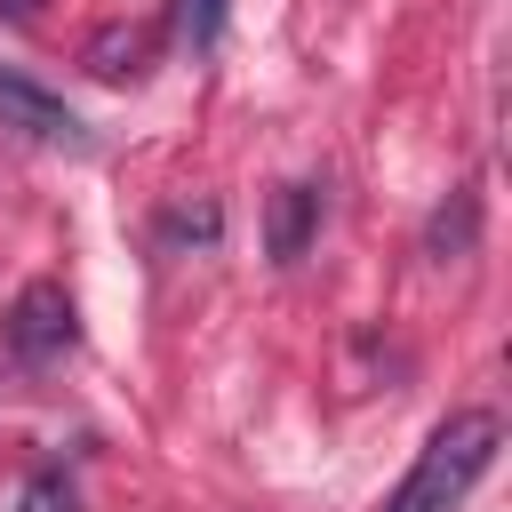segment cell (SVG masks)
<instances>
[{"label":"cell","mask_w":512,"mask_h":512,"mask_svg":"<svg viewBox=\"0 0 512 512\" xmlns=\"http://www.w3.org/2000/svg\"><path fill=\"white\" fill-rule=\"evenodd\" d=\"M224 32V0H176V40L184 48H208Z\"/></svg>","instance_id":"52a82bcc"},{"label":"cell","mask_w":512,"mask_h":512,"mask_svg":"<svg viewBox=\"0 0 512 512\" xmlns=\"http://www.w3.org/2000/svg\"><path fill=\"white\" fill-rule=\"evenodd\" d=\"M88 72H96V80H136V72H144V32H136V24H104V32L88 40Z\"/></svg>","instance_id":"5b68a950"},{"label":"cell","mask_w":512,"mask_h":512,"mask_svg":"<svg viewBox=\"0 0 512 512\" xmlns=\"http://www.w3.org/2000/svg\"><path fill=\"white\" fill-rule=\"evenodd\" d=\"M496 448H504V416H496V408H456V416H440L432 440L416 448L408 480L384 496V512H456V504L480 488V472L496 464Z\"/></svg>","instance_id":"6da1fadb"},{"label":"cell","mask_w":512,"mask_h":512,"mask_svg":"<svg viewBox=\"0 0 512 512\" xmlns=\"http://www.w3.org/2000/svg\"><path fill=\"white\" fill-rule=\"evenodd\" d=\"M0 128H24L32 144H88V128H80V112L64 104V96H48V88H32L24 72H0Z\"/></svg>","instance_id":"3957f363"},{"label":"cell","mask_w":512,"mask_h":512,"mask_svg":"<svg viewBox=\"0 0 512 512\" xmlns=\"http://www.w3.org/2000/svg\"><path fill=\"white\" fill-rule=\"evenodd\" d=\"M168 240H216V208L200 200V208H176L168 216Z\"/></svg>","instance_id":"9c48e42d"},{"label":"cell","mask_w":512,"mask_h":512,"mask_svg":"<svg viewBox=\"0 0 512 512\" xmlns=\"http://www.w3.org/2000/svg\"><path fill=\"white\" fill-rule=\"evenodd\" d=\"M0 336H8V352L16 360H56V352H72V336H80V320H72V296L56 288V280H24L16 288V304H8V320H0Z\"/></svg>","instance_id":"7a4b0ae2"},{"label":"cell","mask_w":512,"mask_h":512,"mask_svg":"<svg viewBox=\"0 0 512 512\" xmlns=\"http://www.w3.org/2000/svg\"><path fill=\"white\" fill-rule=\"evenodd\" d=\"M312 224H320V184H280L272 192V216H264V248L280 264H296L304 240H312Z\"/></svg>","instance_id":"277c9868"},{"label":"cell","mask_w":512,"mask_h":512,"mask_svg":"<svg viewBox=\"0 0 512 512\" xmlns=\"http://www.w3.org/2000/svg\"><path fill=\"white\" fill-rule=\"evenodd\" d=\"M8 16H40V0H8Z\"/></svg>","instance_id":"30bf717a"},{"label":"cell","mask_w":512,"mask_h":512,"mask_svg":"<svg viewBox=\"0 0 512 512\" xmlns=\"http://www.w3.org/2000/svg\"><path fill=\"white\" fill-rule=\"evenodd\" d=\"M472 232H480V200H472V192H456V200L432 216V256H464V248H472Z\"/></svg>","instance_id":"8992f818"},{"label":"cell","mask_w":512,"mask_h":512,"mask_svg":"<svg viewBox=\"0 0 512 512\" xmlns=\"http://www.w3.org/2000/svg\"><path fill=\"white\" fill-rule=\"evenodd\" d=\"M16 512H72V480L64 472H32L16 488Z\"/></svg>","instance_id":"ba28073f"}]
</instances>
